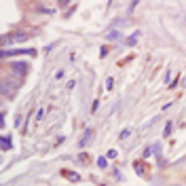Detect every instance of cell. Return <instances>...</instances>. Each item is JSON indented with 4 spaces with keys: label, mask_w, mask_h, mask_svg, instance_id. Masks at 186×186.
I'll return each instance as SVG.
<instances>
[{
    "label": "cell",
    "mask_w": 186,
    "mask_h": 186,
    "mask_svg": "<svg viewBox=\"0 0 186 186\" xmlns=\"http://www.w3.org/2000/svg\"><path fill=\"white\" fill-rule=\"evenodd\" d=\"M184 85H186V81H184Z\"/></svg>",
    "instance_id": "cell-16"
},
{
    "label": "cell",
    "mask_w": 186,
    "mask_h": 186,
    "mask_svg": "<svg viewBox=\"0 0 186 186\" xmlns=\"http://www.w3.org/2000/svg\"><path fill=\"white\" fill-rule=\"evenodd\" d=\"M171 133V123H167V127L163 129V136H169Z\"/></svg>",
    "instance_id": "cell-10"
},
{
    "label": "cell",
    "mask_w": 186,
    "mask_h": 186,
    "mask_svg": "<svg viewBox=\"0 0 186 186\" xmlns=\"http://www.w3.org/2000/svg\"><path fill=\"white\" fill-rule=\"evenodd\" d=\"M0 142H2V148H4V150H9V148L13 146V144H11V138H9V136H2V138H0Z\"/></svg>",
    "instance_id": "cell-5"
},
{
    "label": "cell",
    "mask_w": 186,
    "mask_h": 186,
    "mask_svg": "<svg viewBox=\"0 0 186 186\" xmlns=\"http://www.w3.org/2000/svg\"><path fill=\"white\" fill-rule=\"evenodd\" d=\"M108 38H110V40H114V38L119 40V38H121V32H119V30H110V32H108Z\"/></svg>",
    "instance_id": "cell-6"
},
{
    "label": "cell",
    "mask_w": 186,
    "mask_h": 186,
    "mask_svg": "<svg viewBox=\"0 0 186 186\" xmlns=\"http://www.w3.org/2000/svg\"><path fill=\"white\" fill-rule=\"evenodd\" d=\"M116 157V150H108V159H114Z\"/></svg>",
    "instance_id": "cell-14"
},
{
    "label": "cell",
    "mask_w": 186,
    "mask_h": 186,
    "mask_svg": "<svg viewBox=\"0 0 186 186\" xmlns=\"http://www.w3.org/2000/svg\"><path fill=\"white\" fill-rule=\"evenodd\" d=\"M184 19H186V17H184Z\"/></svg>",
    "instance_id": "cell-17"
},
{
    "label": "cell",
    "mask_w": 186,
    "mask_h": 186,
    "mask_svg": "<svg viewBox=\"0 0 186 186\" xmlns=\"http://www.w3.org/2000/svg\"><path fill=\"white\" fill-rule=\"evenodd\" d=\"M97 108H99V102L95 99V102H93V110H91V112H97Z\"/></svg>",
    "instance_id": "cell-15"
},
{
    "label": "cell",
    "mask_w": 186,
    "mask_h": 186,
    "mask_svg": "<svg viewBox=\"0 0 186 186\" xmlns=\"http://www.w3.org/2000/svg\"><path fill=\"white\" fill-rule=\"evenodd\" d=\"M21 40H28V34H11V36H4L2 45H15V43H21Z\"/></svg>",
    "instance_id": "cell-2"
},
{
    "label": "cell",
    "mask_w": 186,
    "mask_h": 186,
    "mask_svg": "<svg viewBox=\"0 0 186 186\" xmlns=\"http://www.w3.org/2000/svg\"><path fill=\"white\" fill-rule=\"evenodd\" d=\"M15 72L17 74H26V64H15Z\"/></svg>",
    "instance_id": "cell-7"
},
{
    "label": "cell",
    "mask_w": 186,
    "mask_h": 186,
    "mask_svg": "<svg viewBox=\"0 0 186 186\" xmlns=\"http://www.w3.org/2000/svg\"><path fill=\"white\" fill-rule=\"evenodd\" d=\"M36 119H38V121H40V119H45V108H40V110H38V114H36Z\"/></svg>",
    "instance_id": "cell-11"
},
{
    "label": "cell",
    "mask_w": 186,
    "mask_h": 186,
    "mask_svg": "<svg viewBox=\"0 0 186 186\" xmlns=\"http://www.w3.org/2000/svg\"><path fill=\"white\" fill-rule=\"evenodd\" d=\"M112 85H114V81H112V78H108V81H106V87H108V89H112Z\"/></svg>",
    "instance_id": "cell-13"
},
{
    "label": "cell",
    "mask_w": 186,
    "mask_h": 186,
    "mask_svg": "<svg viewBox=\"0 0 186 186\" xmlns=\"http://www.w3.org/2000/svg\"><path fill=\"white\" fill-rule=\"evenodd\" d=\"M64 178H68L70 182H81V176L76 171H70V169H64Z\"/></svg>",
    "instance_id": "cell-3"
},
{
    "label": "cell",
    "mask_w": 186,
    "mask_h": 186,
    "mask_svg": "<svg viewBox=\"0 0 186 186\" xmlns=\"http://www.w3.org/2000/svg\"><path fill=\"white\" fill-rule=\"evenodd\" d=\"M136 171H138V174H144V167H142L140 163H136Z\"/></svg>",
    "instance_id": "cell-12"
},
{
    "label": "cell",
    "mask_w": 186,
    "mask_h": 186,
    "mask_svg": "<svg viewBox=\"0 0 186 186\" xmlns=\"http://www.w3.org/2000/svg\"><path fill=\"white\" fill-rule=\"evenodd\" d=\"M91 138H93V129H87L85 136H83V140H81V146H87V144L91 142Z\"/></svg>",
    "instance_id": "cell-4"
},
{
    "label": "cell",
    "mask_w": 186,
    "mask_h": 186,
    "mask_svg": "<svg viewBox=\"0 0 186 186\" xmlns=\"http://www.w3.org/2000/svg\"><path fill=\"white\" fill-rule=\"evenodd\" d=\"M2 57H9V55H36V51L34 49H15V51H6V49H2V53H0Z\"/></svg>",
    "instance_id": "cell-1"
},
{
    "label": "cell",
    "mask_w": 186,
    "mask_h": 186,
    "mask_svg": "<svg viewBox=\"0 0 186 186\" xmlns=\"http://www.w3.org/2000/svg\"><path fill=\"white\" fill-rule=\"evenodd\" d=\"M136 43H138V34H133V36H129V38H127V45H129V46H133Z\"/></svg>",
    "instance_id": "cell-9"
},
{
    "label": "cell",
    "mask_w": 186,
    "mask_h": 186,
    "mask_svg": "<svg viewBox=\"0 0 186 186\" xmlns=\"http://www.w3.org/2000/svg\"><path fill=\"white\" fill-rule=\"evenodd\" d=\"M106 165H108V161H106V157H99V159H97V167H102V169H104Z\"/></svg>",
    "instance_id": "cell-8"
}]
</instances>
